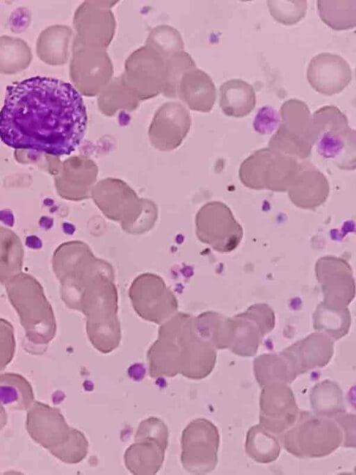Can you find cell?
I'll return each mask as SVG.
<instances>
[{"label": "cell", "mask_w": 356, "mask_h": 475, "mask_svg": "<svg viewBox=\"0 0 356 475\" xmlns=\"http://www.w3.org/2000/svg\"><path fill=\"white\" fill-rule=\"evenodd\" d=\"M298 166L296 158L267 147L255 150L243 161L238 177L250 189L286 192Z\"/></svg>", "instance_id": "cell-7"}, {"label": "cell", "mask_w": 356, "mask_h": 475, "mask_svg": "<svg viewBox=\"0 0 356 475\" xmlns=\"http://www.w3.org/2000/svg\"><path fill=\"white\" fill-rule=\"evenodd\" d=\"M256 102L253 86L242 79H232L220 86L219 105L227 116L245 117L254 110Z\"/></svg>", "instance_id": "cell-22"}, {"label": "cell", "mask_w": 356, "mask_h": 475, "mask_svg": "<svg viewBox=\"0 0 356 475\" xmlns=\"http://www.w3.org/2000/svg\"><path fill=\"white\" fill-rule=\"evenodd\" d=\"M270 15L277 22L291 26L302 20L307 10V1H266Z\"/></svg>", "instance_id": "cell-33"}, {"label": "cell", "mask_w": 356, "mask_h": 475, "mask_svg": "<svg viewBox=\"0 0 356 475\" xmlns=\"http://www.w3.org/2000/svg\"><path fill=\"white\" fill-rule=\"evenodd\" d=\"M351 315L348 307L336 308L319 303L313 314V327L332 340H339L349 332Z\"/></svg>", "instance_id": "cell-26"}, {"label": "cell", "mask_w": 356, "mask_h": 475, "mask_svg": "<svg viewBox=\"0 0 356 475\" xmlns=\"http://www.w3.org/2000/svg\"><path fill=\"white\" fill-rule=\"evenodd\" d=\"M150 46L165 58L184 49L181 37L177 31L169 26H159L154 29L147 39Z\"/></svg>", "instance_id": "cell-32"}, {"label": "cell", "mask_w": 356, "mask_h": 475, "mask_svg": "<svg viewBox=\"0 0 356 475\" xmlns=\"http://www.w3.org/2000/svg\"><path fill=\"white\" fill-rule=\"evenodd\" d=\"M334 419L341 428L343 435L341 446L355 447V415L346 412L337 416Z\"/></svg>", "instance_id": "cell-35"}, {"label": "cell", "mask_w": 356, "mask_h": 475, "mask_svg": "<svg viewBox=\"0 0 356 475\" xmlns=\"http://www.w3.org/2000/svg\"><path fill=\"white\" fill-rule=\"evenodd\" d=\"M198 239L220 253L234 250L243 237V230L230 208L224 202L211 201L203 205L195 216Z\"/></svg>", "instance_id": "cell-11"}, {"label": "cell", "mask_w": 356, "mask_h": 475, "mask_svg": "<svg viewBox=\"0 0 356 475\" xmlns=\"http://www.w3.org/2000/svg\"><path fill=\"white\" fill-rule=\"evenodd\" d=\"M151 378L178 374L192 380L207 378L213 371L216 349L197 332L195 316L176 312L161 324L157 339L147 353Z\"/></svg>", "instance_id": "cell-2"}, {"label": "cell", "mask_w": 356, "mask_h": 475, "mask_svg": "<svg viewBox=\"0 0 356 475\" xmlns=\"http://www.w3.org/2000/svg\"><path fill=\"white\" fill-rule=\"evenodd\" d=\"M295 380L311 369L325 367L334 355V340L324 333L313 332L280 352Z\"/></svg>", "instance_id": "cell-17"}, {"label": "cell", "mask_w": 356, "mask_h": 475, "mask_svg": "<svg viewBox=\"0 0 356 475\" xmlns=\"http://www.w3.org/2000/svg\"><path fill=\"white\" fill-rule=\"evenodd\" d=\"M88 6L86 36L83 45L105 49L115 33V22L111 11L99 1H86Z\"/></svg>", "instance_id": "cell-23"}, {"label": "cell", "mask_w": 356, "mask_h": 475, "mask_svg": "<svg viewBox=\"0 0 356 475\" xmlns=\"http://www.w3.org/2000/svg\"><path fill=\"white\" fill-rule=\"evenodd\" d=\"M220 434L216 426L204 418L191 421L181 437V462L193 474H206L216 468Z\"/></svg>", "instance_id": "cell-10"}, {"label": "cell", "mask_w": 356, "mask_h": 475, "mask_svg": "<svg viewBox=\"0 0 356 475\" xmlns=\"http://www.w3.org/2000/svg\"><path fill=\"white\" fill-rule=\"evenodd\" d=\"M279 113L280 122L268 147L296 159L308 158L316 142L309 106L302 100L291 98L281 105Z\"/></svg>", "instance_id": "cell-8"}, {"label": "cell", "mask_w": 356, "mask_h": 475, "mask_svg": "<svg viewBox=\"0 0 356 475\" xmlns=\"http://www.w3.org/2000/svg\"><path fill=\"white\" fill-rule=\"evenodd\" d=\"M83 99L68 82L36 76L6 88L0 111V138L15 149L67 155L86 128Z\"/></svg>", "instance_id": "cell-1"}, {"label": "cell", "mask_w": 356, "mask_h": 475, "mask_svg": "<svg viewBox=\"0 0 356 475\" xmlns=\"http://www.w3.org/2000/svg\"><path fill=\"white\" fill-rule=\"evenodd\" d=\"M330 191L324 174L310 161H303L299 162L298 172L286 192L298 208L315 210L325 202Z\"/></svg>", "instance_id": "cell-20"}, {"label": "cell", "mask_w": 356, "mask_h": 475, "mask_svg": "<svg viewBox=\"0 0 356 475\" xmlns=\"http://www.w3.org/2000/svg\"><path fill=\"white\" fill-rule=\"evenodd\" d=\"M177 95L196 111L210 112L216 99V88L203 70L193 67L185 72L177 85Z\"/></svg>", "instance_id": "cell-21"}, {"label": "cell", "mask_w": 356, "mask_h": 475, "mask_svg": "<svg viewBox=\"0 0 356 475\" xmlns=\"http://www.w3.org/2000/svg\"><path fill=\"white\" fill-rule=\"evenodd\" d=\"M129 296L136 313L143 319L161 325L178 309L174 293L154 273L140 274L132 281Z\"/></svg>", "instance_id": "cell-12"}, {"label": "cell", "mask_w": 356, "mask_h": 475, "mask_svg": "<svg viewBox=\"0 0 356 475\" xmlns=\"http://www.w3.org/2000/svg\"><path fill=\"white\" fill-rule=\"evenodd\" d=\"M195 67L193 58L185 51H177L165 58L163 94L169 97H177V88L182 74Z\"/></svg>", "instance_id": "cell-31"}, {"label": "cell", "mask_w": 356, "mask_h": 475, "mask_svg": "<svg viewBox=\"0 0 356 475\" xmlns=\"http://www.w3.org/2000/svg\"><path fill=\"white\" fill-rule=\"evenodd\" d=\"M167 426L154 417L142 421L136 431L134 443L124 454L127 469L134 475H154L161 468L168 445Z\"/></svg>", "instance_id": "cell-9"}, {"label": "cell", "mask_w": 356, "mask_h": 475, "mask_svg": "<svg viewBox=\"0 0 356 475\" xmlns=\"http://www.w3.org/2000/svg\"><path fill=\"white\" fill-rule=\"evenodd\" d=\"M352 78L350 65L336 54L323 52L314 56L307 69L309 85L316 92L327 96L341 92Z\"/></svg>", "instance_id": "cell-19"}, {"label": "cell", "mask_w": 356, "mask_h": 475, "mask_svg": "<svg viewBox=\"0 0 356 475\" xmlns=\"http://www.w3.org/2000/svg\"><path fill=\"white\" fill-rule=\"evenodd\" d=\"M80 309L87 318L86 331L91 344L102 353H110L121 341L118 293L111 264L97 258L87 245L81 267Z\"/></svg>", "instance_id": "cell-3"}, {"label": "cell", "mask_w": 356, "mask_h": 475, "mask_svg": "<svg viewBox=\"0 0 356 475\" xmlns=\"http://www.w3.org/2000/svg\"><path fill=\"white\" fill-rule=\"evenodd\" d=\"M255 379L261 388L273 383H291L293 378L284 357L278 353H264L253 361Z\"/></svg>", "instance_id": "cell-28"}, {"label": "cell", "mask_w": 356, "mask_h": 475, "mask_svg": "<svg viewBox=\"0 0 356 475\" xmlns=\"http://www.w3.org/2000/svg\"><path fill=\"white\" fill-rule=\"evenodd\" d=\"M233 339L229 350L241 357L256 355L263 338L275 325L273 309L266 303H255L231 317Z\"/></svg>", "instance_id": "cell-14"}, {"label": "cell", "mask_w": 356, "mask_h": 475, "mask_svg": "<svg viewBox=\"0 0 356 475\" xmlns=\"http://www.w3.org/2000/svg\"><path fill=\"white\" fill-rule=\"evenodd\" d=\"M280 122V113L270 106H264L258 110L254 118L253 128L260 134H270L277 129Z\"/></svg>", "instance_id": "cell-34"}, {"label": "cell", "mask_w": 356, "mask_h": 475, "mask_svg": "<svg viewBox=\"0 0 356 475\" xmlns=\"http://www.w3.org/2000/svg\"><path fill=\"white\" fill-rule=\"evenodd\" d=\"M343 442L337 421L331 418L300 410L295 424L282 438L285 450L300 458H323L336 451Z\"/></svg>", "instance_id": "cell-6"}, {"label": "cell", "mask_w": 356, "mask_h": 475, "mask_svg": "<svg viewBox=\"0 0 356 475\" xmlns=\"http://www.w3.org/2000/svg\"><path fill=\"white\" fill-rule=\"evenodd\" d=\"M139 99L129 89L120 77L114 79L101 91L98 99L100 111L107 115H113L118 108L135 109Z\"/></svg>", "instance_id": "cell-30"}, {"label": "cell", "mask_w": 356, "mask_h": 475, "mask_svg": "<svg viewBox=\"0 0 356 475\" xmlns=\"http://www.w3.org/2000/svg\"><path fill=\"white\" fill-rule=\"evenodd\" d=\"M321 19L335 31L349 30L356 25V0L316 1Z\"/></svg>", "instance_id": "cell-29"}, {"label": "cell", "mask_w": 356, "mask_h": 475, "mask_svg": "<svg viewBox=\"0 0 356 475\" xmlns=\"http://www.w3.org/2000/svg\"><path fill=\"white\" fill-rule=\"evenodd\" d=\"M124 68L122 81L139 100L162 92L165 58L150 46L146 45L135 51L127 58Z\"/></svg>", "instance_id": "cell-13"}, {"label": "cell", "mask_w": 356, "mask_h": 475, "mask_svg": "<svg viewBox=\"0 0 356 475\" xmlns=\"http://www.w3.org/2000/svg\"><path fill=\"white\" fill-rule=\"evenodd\" d=\"M315 275L323 293L324 305L345 308L355 296V282L350 264L334 255L320 257L315 264Z\"/></svg>", "instance_id": "cell-15"}, {"label": "cell", "mask_w": 356, "mask_h": 475, "mask_svg": "<svg viewBox=\"0 0 356 475\" xmlns=\"http://www.w3.org/2000/svg\"><path fill=\"white\" fill-rule=\"evenodd\" d=\"M318 153L343 170L356 166V132L338 107L323 106L312 115Z\"/></svg>", "instance_id": "cell-5"}, {"label": "cell", "mask_w": 356, "mask_h": 475, "mask_svg": "<svg viewBox=\"0 0 356 475\" xmlns=\"http://www.w3.org/2000/svg\"><path fill=\"white\" fill-rule=\"evenodd\" d=\"M314 414L334 419L346 412L343 394L337 383L324 380L316 384L309 394Z\"/></svg>", "instance_id": "cell-25"}, {"label": "cell", "mask_w": 356, "mask_h": 475, "mask_svg": "<svg viewBox=\"0 0 356 475\" xmlns=\"http://www.w3.org/2000/svg\"><path fill=\"white\" fill-rule=\"evenodd\" d=\"M188 111L179 102L163 104L156 112L149 129L152 144L161 150L177 147L189 131Z\"/></svg>", "instance_id": "cell-18"}, {"label": "cell", "mask_w": 356, "mask_h": 475, "mask_svg": "<svg viewBox=\"0 0 356 475\" xmlns=\"http://www.w3.org/2000/svg\"><path fill=\"white\" fill-rule=\"evenodd\" d=\"M245 449L251 459L264 464L276 460L281 451L280 444L275 435L267 431L259 424L248 430Z\"/></svg>", "instance_id": "cell-27"}, {"label": "cell", "mask_w": 356, "mask_h": 475, "mask_svg": "<svg viewBox=\"0 0 356 475\" xmlns=\"http://www.w3.org/2000/svg\"><path fill=\"white\" fill-rule=\"evenodd\" d=\"M261 389L259 424L273 435L283 434L299 415L293 392L286 383H273Z\"/></svg>", "instance_id": "cell-16"}, {"label": "cell", "mask_w": 356, "mask_h": 475, "mask_svg": "<svg viewBox=\"0 0 356 475\" xmlns=\"http://www.w3.org/2000/svg\"><path fill=\"white\" fill-rule=\"evenodd\" d=\"M195 325L199 335L216 349H229L233 338L231 317L207 311L195 316Z\"/></svg>", "instance_id": "cell-24"}, {"label": "cell", "mask_w": 356, "mask_h": 475, "mask_svg": "<svg viewBox=\"0 0 356 475\" xmlns=\"http://www.w3.org/2000/svg\"><path fill=\"white\" fill-rule=\"evenodd\" d=\"M99 182L91 195L103 214L109 219L120 223L129 234H139L149 230L157 218L156 206L152 202L140 200L125 183L106 179Z\"/></svg>", "instance_id": "cell-4"}]
</instances>
